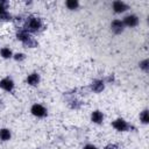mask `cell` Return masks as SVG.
I'll return each mask as SVG.
<instances>
[{"mask_svg": "<svg viewBox=\"0 0 149 149\" xmlns=\"http://www.w3.org/2000/svg\"><path fill=\"white\" fill-rule=\"evenodd\" d=\"M105 149H118V147L115 144H108L105 147Z\"/></svg>", "mask_w": 149, "mask_h": 149, "instance_id": "cell-22", "label": "cell"}, {"mask_svg": "<svg viewBox=\"0 0 149 149\" xmlns=\"http://www.w3.org/2000/svg\"><path fill=\"white\" fill-rule=\"evenodd\" d=\"M22 43H23V45H24V47H27V48H36V47H37V44H38V43H37V41H36L31 35H29V36H28V37H27Z\"/></svg>", "mask_w": 149, "mask_h": 149, "instance_id": "cell-11", "label": "cell"}, {"mask_svg": "<svg viewBox=\"0 0 149 149\" xmlns=\"http://www.w3.org/2000/svg\"><path fill=\"white\" fill-rule=\"evenodd\" d=\"M140 121L144 125H147L149 122V115H148V109H143L140 113Z\"/></svg>", "mask_w": 149, "mask_h": 149, "instance_id": "cell-14", "label": "cell"}, {"mask_svg": "<svg viewBox=\"0 0 149 149\" xmlns=\"http://www.w3.org/2000/svg\"><path fill=\"white\" fill-rule=\"evenodd\" d=\"M13 57H14V59H15V61L21 62V61H23V59L26 58V55H24V54H22V52H17V54L13 55Z\"/></svg>", "mask_w": 149, "mask_h": 149, "instance_id": "cell-18", "label": "cell"}, {"mask_svg": "<svg viewBox=\"0 0 149 149\" xmlns=\"http://www.w3.org/2000/svg\"><path fill=\"white\" fill-rule=\"evenodd\" d=\"M6 12H7V9H6V2L0 1V16H1L3 13H6Z\"/></svg>", "mask_w": 149, "mask_h": 149, "instance_id": "cell-19", "label": "cell"}, {"mask_svg": "<svg viewBox=\"0 0 149 149\" xmlns=\"http://www.w3.org/2000/svg\"><path fill=\"white\" fill-rule=\"evenodd\" d=\"M139 65H140V69H142V70L146 71V72L149 70V61H148V59H143L142 62H140Z\"/></svg>", "mask_w": 149, "mask_h": 149, "instance_id": "cell-16", "label": "cell"}, {"mask_svg": "<svg viewBox=\"0 0 149 149\" xmlns=\"http://www.w3.org/2000/svg\"><path fill=\"white\" fill-rule=\"evenodd\" d=\"M91 121L94 123H101L104 121V114L100 111H93L91 114Z\"/></svg>", "mask_w": 149, "mask_h": 149, "instance_id": "cell-10", "label": "cell"}, {"mask_svg": "<svg viewBox=\"0 0 149 149\" xmlns=\"http://www.w3.org/2000/svg\"><path fill=\"white\" fill-rule=\"evenodd\" d=\"M123 26H127V27H136L139 24V17L134 14H129L127 16H125L123 19Z\"/></svg>", "mask_w": 149, "mask_h": 149, "instance_id": "cell-5", "label": "cell"}, {"mask_svg": "<svg viewBox=\"0 0 149 149\" xmlns=\"http://www.w3.org/2000/svg\"><path fill=\"white\" fill-rule=\"evenodd\" d=\"M112 7H113V10L115 13H118V14L123 13V12H126L128 9V5H126L122 1H114L113 5H112Z\"/></svg>", "mask_w": 149, "mask_h": 149, "instance_id": "cell-8", "label": "cell"}, {"mask_svg": "<svg viewBox=\"0 0 149 149\" xmlns=\"http://www.w3.org/2000/svg\"><path fill=\"white\" fill-rule=\"evenodd\" d=\"M0 56H1L2 58H5V59H8V58L13 57V52H12V50H10L9 48L3 47V48L0 49Z\"/></svg>", "mask_w": 149, "mask_h": 149, "instance_id": "cell-12", "label": "cell"}, {"mask_svg": "<svg viewBox=\"0 0 149 149\" xmlns=\"http://www.w3.org/2000/svg\"><path fill=\"white\" fill-rule=\"evenodd\" d=\"M112 126H113V128L116 129L118 132H126V130L130 129V125H129L126 120H123V119H121V118L114 120V121L112 122Z\"/></svg>", "mask_w": 149, "mask_h": 149, "instance_id": "cell-2", "label": "cell"}, {"mask_svg": "<svg viewBox=\"0 0 149 149\" xmlns=\"http://www.w3.org/2000/svg\"><path fill=\"white\" fill-rule=\"evenodd\" d=\"M10 137H12V134H10V130L9 129H7V128L0 129V140L8 141V140H10Z\"/></svg>", "mask_w": 149, "mask_h": 149, "instance_id": "cell-13", "label": "cell"}, {"mask_svg": "<svg viewBox=\"0 0 149 149\" xmlns=\"http://www.w3.org/2000/svg\"><path fill=\"white\" fill-rule=\"evenodd\" d=\"M42 28V21L37 16H28L24 22L23 29L28 33H36Z\"/></svg>", "mask_w": 149, "mask_h": 149, "instance_id": "cell-1", "label": "cell"}, {"mask_svg": "<svg viewBox=\"0 0 149 149\" xmlns=\"http://www.w3.org/2000/svg\"><path fill=\"white\" fill-rule=\"evenodd\" d=\"M0 87L2 90L7 91V92H12L13 88H14V81H13V79L9 78V77H6V78L1 79L0 80Z\"/></svg>", "mask_w": 149, "mask_h": 149, "instance_id": "cell-4", "label": "cell"}, {"mask_svg": "<svg viewBox=\"0 0 149 149\" xmlns=\"http://www.w3.org/2000/svg\"><path fill=\"white\" fill-rule=\"evenodd\" d=\"M123 28H125V26H123V22L121 20L116 19V20H113L111 23V29L114 34H121L123 31Z\"/></svg>", "mask_w": 149, "mask_h": 149, "instance_id": "cell-6", "label": "cell"}, {"mask_svg": "<svg viewBox=\"0 0 149 149\" xmlns=\"http://www.w3.org/2000/svg\"><path fill=\"white\" fill-rule=\"evenodd\" d=\"M27 83L30 86H37L40 83V74L37 72H33L27 77Z\"/></svg>", "mask_w": 149, "mask_h": 149, "instance_id": "cell-9", "label": "cell"}, {"mask_svg": "<svg viewBox=\"0 0 149 149\" xmlns=\"http://www.w3.org/2000/svg\"><path fill=\"white\" fill-rule=\"evenodd\" d=\"M83 149H98L95 146H93V144H86Z\"/></svg>", "mask_w": 149, "mask_h": 149, "instance_id": "cell-21", "label": "cell"}, {"mask_svg": "<svg viewBox=\"0 0 149 149\" xmlns=\"http://www.w3.org/2000/svg\"><path fill=\"white\" fill-rule=\"evenodd\" d=\"M69 105H70V107L71 108H79L80 107V101H78V100H76V99H72L70 102H69Z\"/></svg>", "mask_w": 149, "mask_h": 149, "instance_id": "cell-17", "label": "cell"}, {"mask_svg": "<svg viewBox=\"0 0 149 149\" xmlns=\"http://www.w3.org/2000/svg\"><path fill=\"white\" fill-rule=\"evenodd\" d=\"M65 5H66V7H68L69 9L74 10V9H77V8H78L79 2H78L77 0H68V1L65 2Z\"/></svg>", "mask_w": 149, "mask_h": 149, "instance_id": "cell-15", "label": "cell"}, {"mask_svg": "<svg viewBox=\"0 0 149 149\" xmlns=\"http://www.w3.org/2000/svg\"><path fill=\"white\" fill-rule=\"evenodd\" d=\"M30 112L33 115H35L37 118H44L47 115V108L40 104H34L30 108Z\"/></svg>", "mask_w": 149, "mask_h": 149, "instance_id": "cell-3", "label": "cell"}, {"mask_svg": "<svg viewBox=\"0 0 149 149\" xmlns=\"http://www.w3.org/2000/svg\"><path fill=\"white\" fill-rule=\"evenodd\" d=\"M91 88H92L93 92H95V93H100V92L105 88V81L101 80V79H95V80L92 81V84H91Z\"/></svg>", "mask_w": 149, "mask_h": 149, "instance_id": "cell-7", "label": "cell"}, {"mask_svg": "<svg viewBox=\"0 0 149 149\" xmlns=\"http://www.w3.org/2000/svg\"><path fill=\"white\" fill-rule=\"evenodd\" d=\"M0 19H1V20H3V21H8V20H10V19H12V15H10L8 12H6V13H3V14L0 16Z\"/></svg>", "mask_w": 149, "mask_h": 149, "instance_id": "cell-20", "label": "cell"}]
</instances>
